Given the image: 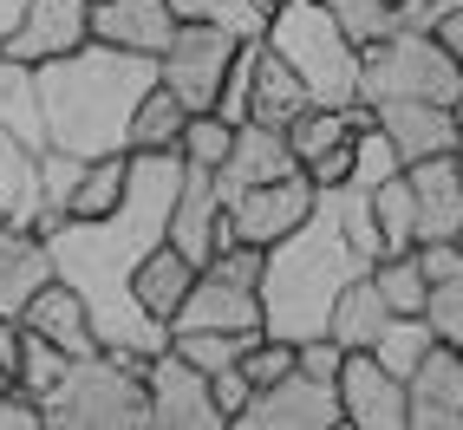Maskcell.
Instances as JSON below:
<instances>
[{
    "label": "cell",
    "instance_id": "bcb514c9",
    "mask_svg": "<svg viewBox=\"0 0 463 430\" xmlns=\"http://www.w3.org/2000/svg\"><path fill=\"white\" fill-rule=\"evenodd\" d=\"M450 111H457V137H463V98H457V105H450Z\"/></svg>",
    "mask_w": 463,
    "mask_h": 430
},
{
    "label": "cell",
    "instance_id": "6da1fadb",
    "mask_svg": "<svg viewBox=\"0 0 463 430\" xmlns=\"http://www.w3.org/2000/svg\"><path fill=\"white\" fill-rule=\"evenodd\" d=\"M176 182H183V157L176 150H131V176H125V196L105 215H66L52 235H46V255L52 274L66 287H79L91 326H99V346L144 365L150 352L170 346V326L150 320L137 294H131V274L137 261L170 241V202H176Z\"/></svg>",
    "mask_w": 463,
    "mask_h": 430
},
{
    "label": "cell",
    "instance_id": "ba28073f",
    "mask_svg": "<svg viewBox=\"0 0 463 430\" xmlns=\"http://www.w3.org/2000/svg\"><path fill=\"white\" fill-rule=\"evenodd\" d=\"M144 411H150V430H229V417L215 411L209 372H196L176 346L144 359Z\"/></svg>",
    "mask_w": 463,
    "mask_h": 430
},
{
    "label": "cell",
    "instance_id": "2e32d148",
    "mask_svg": "<svg viewBox=\"0 0 463 430\" xmlns=\"http://www.w3.org/2000/svg\"><path fill=\"white\" fill-rule=\"evenodd\" d=\"M91 40L164 59V46L176 40V7L170 0H91Z\"/></svg>",
    "mask_w": 463,
    "mask_h": 430
},
{
    "label": "cell",
    "instance_id": "7c38bea8",
    "mask_svg": "<svg viewBox=\"0 0 463 430\" xmlns=\"http://www.w3.org/2000/svg\"><path fill=\"white\" fill-rule=\"evenodd\" d=\"M405 430H463V352L430 346L405 379Z\"/></svg>",
    "mask_w": 463,
    "mask_h": 430
},
{
    "label": "cell",
    "instance_id": "9a60e30c",
    "mask_svg": "<svg viewBox=\"0 0 463 430\" xmlns=\"http://www.w3.org/2000/svg\"><path fill=\"white\" fill-rule=\"evenodd\" d=\"M405 182H411L418 248H424V241H457V229H463V164H457V150L424 157V164H405Z\"/></svg>",
    "mask_w": 463,
    "mask_h": 430
},
{
    "label": "cell",
    "instance_id": "d6a6232c",
    "mask_svg": "<svg viewBox=\"0 0 463 430\" xmlns=\"http://www.w3.org/2000/svg\"><path fill=\"white\" fill-rule=\"evenodd\" d=\"M229 144H235V125H229V117L190 111V117H183V137H176V157L190 164V170H222Z\"/></svg>",
    "mask_w": 463,
    "mask_h": 430
},
{
    "label": "cell",
    "instance_id": "60d3db41",
    "mask_svg": "<svg viewBox=\"0 0 463 430\" xmlns=\"http://www.w3.org/2000/svg\"><path fill=\"white\" fill-rule=\"evenodd\" d=\"M0 430H46V411L26 385H0Z\"/></svg>",
    "mask_w": 463,
    "mask_h": 430
},
{
    "label": "cell",
    "instance_id": "5bb4252c",
    "mask_svg": "<svg viewBox=\"0 0 463 430\" xmlns=\"http://www.w3.org/2000/svg\"><path fill=\"white\" fill-rule=\"evenodd\" d=\"M373 125L392 137L398 164H424V157H444V150H463L457 111L450 105H430V98H379L373 105Z\"/></svg>",
    "mask_w": 463,
    "mask_h": 430
},
{
    "label": "cell",
    "instance_id": "277c9868",
    "mask_svg": "<svg viewBox=\"0 0 463 430\" xmlns=\"http://www.w3.org/2000/svg\"><path fill=\"white\" fill-rule=\"evenodd\" d=\"M261 46L307 85L314 105H359V46L320 0H281L268 14Z\"/></svg>",
    "mask_w": 463,
    "mask_h": 430
},
{
    "label": "cell",
    "instance_id": "f546056e",
    "mask_svg": "<svg viewBox=\"0 0 463 430\" xmlns=\"http://www.w3.org/2000/svg\"><path fill=\"white\" fill-rule=\"evenodd\" d=\"M183 117H190V111H183L176 91L150 85V91H144V105L131 111V137H125V150H176Z\"/></svg>",
    "mask_w": 463,
    "mask_h": 430
},
{
    "label": "cell",
    "instance_id": "f6af8a7d",
    "mask_svg": "<svg viewBox=\"0 0 463 430\" xmlns=\"http://www.w3.org/2000/svg\"><path fill=\"white\" fill-rule=\"evenodd\" d=\"M20 14H26V0H0V46H7V33L20 26Z\"/></svg>",
    "mask_w": 463,
    "mask_h": 430
},
{
    "label": "cell",
    "instance_id": "74e56055",
    "mask_svg": "<svg viewBox=\"0 0 463 430\" xmlns=\"http://www.w3.org/2000/svg\"><path fill=\"white\" fill-rule=\"evenodd\" d=\"M320 7L346 26V40L353 46H365V40H385L392 26H398V7L392 0H320Z\"/></svg>",
    "mask_w": 463,
    "mask_h": 430
},
{
    "label": "cell",
    "instance_id": "d6986e66",
    "mask_svg": "<svg viewBox=\"0 0 463 430\" xmlns=\"http://www.w3.org/2000/svg\"><path fill=\"white\" fill-rule=\"evenodd\" d=\"M20 326L40 332V340H52L59 352H72V359H79V352H105V346H99V326H91L85 300H79V287H66L59 274L20 306Z\"/></svg>",
    "mask_w": 463,
    "mask_h": 430
},
{
    "label": "cell",
    "instance_id": "c3c4849f",
    "mask_svg": "<svg viewBox=\"0 0 463 430\" xmlns=\"http://www.w3.org/2000/svg\"><path fill=\"white\" fill-rule=\"evenodd\" d=\"M268 7H281V0H268Z\"/></svg>",
    "mask_w": 463,
    "mask_h": 430
},
{
    "label": "cell",
    "instance_id": "603a6c76",
    "mask_svg": "<svg viewBox=\"0 0 463 430\" xmlns=\"http://www.w3.org/2000/svg\"><path fill=\"white\" fill-rule=\"evenodd\" d=\"M196 274H203V267H196L190 255H183L176 241H157V248H150V255L137 261L131 294H137V306H144L150 320H164V326H170V313L183 306V294L196 287Z\"/></svg>",
    "mask_w": 463,
    "mask_h": 430
},
{
    "label": "cell",
    "instance_id": "7a4b0ae2",
    "mask_svg": "<svg viewBox=\"0 0 463 430\" xmlns=\"http://www.w3.org/2000/svg\"><path fill=\"white\" fill-rule=\"evenodd\" d=\"M385 255L379 222H373V196L353 190V182H333V190L314 196V215L300 229H288L281 241H268L261 255V332L268 340H320L326 313L346 281L373 274V261Z\"/></svg>",
    "mask_w": 463,
    "mask_h": 430
},
{
    "label": "cell",
    "instance_id": "4fadbf2b",
    "mask_svg": "<svg viewBox=\"0 0 463 430\" xmlns=\"http://www.w3.org/2000/svg\"><path fill=\"white\" fill-rule=\"evenodd\" d=\"M91 40V0H26L20 26L7 33V59H26V66H46V59H66Z\"/></svg>",
    "mask_w": 463,
    "mask_h": 430
},
{
    "label": "cell",
    "instance_id": "ee69618b",
    "mask_svg": "<svg viewBox=\"0 0 463 430\" xmlns=\"http://www.w3.org/2000/svg\"><path fill=\"white\" fill-rule=\"evenodd\" d=\"M438 40L450 46V59H457V66H463V14H450V20L438 26Z\"/></svg>",
    "mask_w": 463,
    "mask_h": 430
},
{
    "label": "cell",
    "instance_id": "8992f818",
    "mask_svg": "<svg viewBox=\"0 0 463 430\" xmlns=\"http://www.w3.org/2000/svg\"><path fill=\"white\" fill-rule=\"evenodd\" d=\"M379 98H430V105H457L463 98V66L450 46L424 26H392L385 40L359 46V105Z\"/></svg>",
    "mask_w": 463,
    "mask_h": 430
},
{
    "label": "cell",
    "instance_id": "9c48e42d",
    "mask_svg": "<svg viewBox=\"0 0 463 430\" xmlns=\"http://www.w3.org/2000/svg\"><path fill=\"white\" fill-rule=\"evenodd\" d=\"M339 424H346V411H339L333 379H314L300 365L274 385H255V397L235 417V430H339Z\"/></svg>",
    "mask_w": 463,
    "mask_h": 430
},
{
    "label": "cell",
    "instance_id": "d4e9b609",
    "mask_svg": "<svg viewBox=\"0 0 463 430\" xmlns=\"http://www.w3.org/2000/svg\"><path fill=\"white\" fill-rule=\"evenodd\" d=\"M307 105H314V98H307V85H300L268 46H255V79H249V117H255V125L288 131Z\"/></svg>",
    "mask_w": 463,
    "mask_h": 430
},
{
    "label": "cell",
    "instance_id": "8d00e7d4",
    "mask_svg": "<svg viewBox=\"0 0 463 430\" xmlns=\"http://www.w3.org/2000/svg\"><path fill=\"white\" fill-rule=\"evenodd\" d=\"M424 320H430V332H438L444 346H457V352H463V261H457L450 274H438V281H430Z\"/></svg>",
    "mask_w": 463,
    "mask_h": 430
},
{
    "label": "cell",
    "instance_id": "5b68a950",
    "mask_svg": "<svg viewBox=\"0 0 463 430\" xmlns=\"http://www.w3.org/2000/svg\"><path fill=\"white\" fill-rule=\"evenodd\" d=\"M46 430H150L144 411V365L118 352H79L59 385L40 397Z\"/></svg>",
    "mask_w": 463,
    "mask_h": 430
},
{
    "label": "cell",
    "instance_id": "30bf717a",
    "mask_svg": "<svg viewBox=\"0 0 463 430\" xmlns=\"http://www.w3.org/2000/svg\"><path fill=\"white\" fill-rule=\"evenodd\" d=\"M314 176L294 170V176H274V182H255V190L229 196V229L235 241H255V248H268V241H281L288 229H300L307 215H314Z\"/></svg>",
    "mask_w": 463,
    "mask_h": 430
},
{
    "label": "cell",
    "instance_id": "7402d4cb",
    "mask_svg": "<svg viewBox=\"0 0 463 430\" xmlns=\"http://www.w3.org/2000/svg\"><path fill=\"white\" fill-rule=\"evenodd\" d=\"M46 209V176H40V150L26 144L20 131L0 125V222L33 229Z\"/></svg>",
    "mask_w": 463,
    "mask_h": 430
},
{
    "label": "cell",
    "instance_id": "ffe728a7",
    "mask_svg": "<svg viewBox=\"0 0 463 430\" xmlns=\"http://www.w3.org/2000/svg\"><path fill=\"white\" fill-rule=\"evenodd\" d=\"M215 222H222V190H215V170H190V164H183L176 202H170V241H176L196 267L215 255Z\"/></svg>",
    "mask_w": 463,
    "mask_h": 430
},
{
    "label": "cell",
    "instance_id": "8fae6325",
    "mask_svg": "<svg viewBox=\"0 0 463 430\" xmlns=\"http://www.w3.org/2000/svg\"><path fill=\"white\" fill-rule=\"evenodd\" d=\"M333 391L353 430H405V379H392L373 352H339Z\"/></svg>",
    "mask_w": 463,
    "mask_h": 430
},
{
    "label": "cell",
    "instance_id": "4316f807",
    "mask_svg": "<svg viewBox=\"0 0 463 430\" xmlns=\"http://www.w3.org/2000/svg\"><path fill=\"white\" fill-rule=\"evenodd\" d=\"M176 20H196V26H215V33H229V40H261L268 33V0H170Z\"/></svg>",
    "mask_w": 463,
    "mask_h": 430
},
{
    "label": "cell",
    "instance_id": "836d02e7",
    "mask_svg": "<svg viewBox=\"0 0 463 430\" xmlns=\"http://www.w3.org/2000/svg\"><path fill=\"white\" fill-rule=\"evenodd\" d=\"M261 340V332H170V346L183 352V359H190L196 365V372H229V365H241V352H249Z\"/></svg>",
    "mask_w": 463,
    "mask_h": 430
},
{
    "label": "cell",
    "instance_id": "7bdbcfd3",
    "mask_svg": "<svg viewBox=\"0 0 463 430\" xmlns=\"http://www.w3.org/2000/svg\"><path fill=\"white\" fill-rule=\"evenodd\" d=\"M450 14H463V0H398V26H424V33H438Z\"/></svg>",
    "mask_w": 463,
    "mask_h": 430
},
{
    "label": "cell",
    "instance_id": "e0dca14e",
    "mask_svg": "<svg viewBox=\"0 0 463 430\" xmlns=\"http://www.w3.org/2000/svg\"><path fill=\"white\" fill-rule=\"evenodd\" d=\"M300 170V157L288 150V131H274V125H235V144H229V157H222V170H215V190H222V202L229 196H241V190H255V182H274V176H294Z\"/></svg>",
    "mask_w": 463,
    "mask_h": 430
},
{
    "label": "cell",
    "instance_id": "e575fe53",
    "mask_svg": "<svg viewBox=\"0 0 463 430\" xmlns=\"http://www.w3.org/2000/svg\"><path fill=\"white\" fill-rule=\"evenodd\" d=\"M392 170H405V164H398V150H392V137H385L379 125H365V131L353 137V170H346V182L373 196V190H379V182H385Z\"/></svg>",
    "mask_w": 463,
    "mask_h": 430
},
{
    "label": "cell",
    "instance_id": "1f68e13d",
    "mask_svg": "<svg viewBox=\"0 0 463 430\" xmlns=\"http://www.w3.org/2000/svg\"><path fill=\"white\" fill-rule=\"evenodd\" d=\"M373 222H379V241H385V255L398 248H418V222H411V182L405 170H392L379 190H373Z\"/></svg>",
    "mask_w": 463,
    "mask_h": 430
},
{
    "label": "cell",
    "instance_id": "83f0119b",
    "mask_svg": "<svg viewBox=\"0 0 463 430\" xmlns=\"http://www.w3.org/2000/svg\"><path fill=\"white\" fill-rule=\"evenodd\" d=\"M430 346H438V332H430V320H424V313H392V320L379 326V340L365 346V352H373L392 379H411V365H418Z\"/></svg>",
    "mask_w": 463,
    "mask_h": 430
},
{
    "label": "cell",
    "instance_id": "f35d334b",
    "mask_svg": "<svg viewBox=\"0 0 463 430\" xmlns=\"http://www.w3.org/2000/svg\"><path fill=\"white\" fill-rule=\"evenodd\" d=\"M261 255H268V248H255V241H229V248H215V255L203 261V274L235 281V287H255V281H261Z\"/></svg>",
    "mask_w": 463,
    "mask_h": 430
},
{
    "label": "cell",
    "instance_id": "d590c367",
    "mask_svg": "<svg viewBox=\"0 0 463 430\" xmlns=\"http://www.w3.org/2000/svg\"><path fill=\"white\" fill-rule=\"evenodd\" d=\"M72 365V352H59L52 340H40V332H26L20 326V372H14V385H26L33 397H46L52 385H59V372Z\"/></svg>",
    "mask_w": 463,
    "mask_h": 430
},
{
    "label": "cell",
    "instance_id": "ab89813d",
    "mask_svg": "<svg viewBox=\"0 0 463 430\" xmlns=\"http://www.w3.org/2000/svg\"><path fill=\"white\" fill-rule=\"evenodd\" d=\"M241 372H249V385H274V379H288V372H294V346H288V340H268V332H261V340L241 352Z\"/></svg>",
    "mask_w": 463,
    "mask_h": 430
},
{
    "label": "cell",
    "instance_id": "cb8c5ba5",
    "mask_svg": "<svg viewBox=\"0 0 463 430\" xmlns=\"http://www.w3.org/2000/svg\"><path fill=\"white\" fill-rule=\"evenodd\" d=\"M392 320V306H385V294L373 287V274H359V281H346L339 287V300H333V313H326V340L339 346V352H365L379 340V326Z\"/></svg>",
    "mask_w": 463,
    "mask_h": 430
},
{
    "label": "cell",
    "instance_id": "44dd1931",
    "mask_svg": "<svg viewBox=\"0 0 463 430\" xmlns=\"http://www.w3.org/2000/svg\"><path fill=\"white\" fill-rule=\"evenodd\" d=\"M52 281V255H46V235L33 229H14L0 222V320H20V306L33 300Z\"/></svg>",
    "mask_w": 463,
    "mask_h": 430
},
{
    "label": "cell",
    "instance_id": "52a82bcc",
    "mask_svg": "<svg viewBox=\"0 0 463 430\" xmlns=\"http://www.w3.org/2000/svg\"><path fill=\"white\" fill-rule=\"evenodd\" d=\"M235 52H241V40L215 33V26H196V20H176V40L157 59V85L176 91L183 111H215V91H222Z\"/></svg>",
    "mask_w": 463,
    "mask_h": 430
},
{
    "label": "cell",
    "instance_id": "7dc6e473",
    "mask_svg": "<svg viewBox=\"0 0 463 430\" xmlns=\"http://www.w3.org/2000/svg\"><path fill=\"white\" fill-rule=\"evenodd\" d=\"M457 248H463V229H457Z\"/></svg>",
    "mask_w": 463,
    "mask_h": 430
},
{
    "label": "cell",
    "instance_id": "681fc988",
    "mask_svg": "<svg viewBox=\"0 0 463 430\" xmlns=\"http://www.w3.org/2000/svg\"><path fill=\"white\" fill-rule=\"evenodd\" d=\"M457 164H463V150H457Z\"/></svg>",
    "mask_w": 463,
    "mask_h": 430
},
{
    "label": "cell",
    "instance_id": "484cf974",
    "mask_svg": "<svg viewBox=\"0 0 463 430\" xmlns=\"http://www.w3.org/2000/svg\"><path fill=\"white\" fill-rule=\"evenodd\" d=\"M0 125L20 131L33 150H46V125H40V79L26 59H7L0 52Z\"/></svg>",
    "mask_w": 463,
    "mask_h": 430
},
{
    "label": "cell",
    "instance_id": "3957f363",
    "mask_svg": "<svg viewBox=\"0 0 463 430\" xmlns=\"http://www.w3.org/2000/svg\"><path fill=\"white\" fill-rule=\"evenodd\" d=\"M40 79V125L46 150H72V157H111L131 137V111L144 105V91L157 85V59L85 40L66 59L33 66Z\"/></svg>",
    "mask_w": 463,
    "mask_h": 430
},
{
    "label": "cell",
    "instance_id": "ac0fdd59",
    "mask_svg": "<svg viewBox=\"0 0 463 430\" xmlns=\"http://www.w3.org/2000/svg\"><path fill=\"white\" fill-rule=\"evenodd\" d=\"M170 332H261V300H255V287L196 274V287L170 313Z\"/></svg>",
    "mask_w": 463,
    "mask_h": 430
},
{
    "label": "cell",
    "instance_id": "4dcf8cb0",
    "mask_svg": "<svg viewBox=\"0 0 463 430\" xmlns=\"http://www.w3.org/2000/svg\"><path fill=\"white\" fill-rule=\"evenodd\" d=\"M373 287L385 294V306H392V313H424L430 281H424V267H418V248L379 255V261H373Z\"/></svg>",
    "mask_w": 463,
    "mask_h": 430
},
{
    "label": "cell",
    "instance_id": "f1b7e54d",
    "mask_svg": "<svg viewBox=\"0 0 463 430\" xmlns=\"http://www.w3.org/2000/svg\"><path fill=\"white\" fill-rule=\"evenodd\" d=\"M125 176H131V150L85 157V170H79V182H72L66 215H105V209H118V196H125Z\"/></svg>",
    "mask_w": 463,
    "mask_h": 430
},
{
    "label": "cell",
    "instance_id": "b9f144b4",
    "mask_svg": "<svg viewBox=\"0 0 463 430\" xmlns=\"http://www.w3.org/2000/svg\"><path fill=\"white\" fill-rule=\"evenodd\" d=\"M209 391H215V411H222L229 424H235V417H241V405L255 397V385H249V372H241V365H229V372H215V379H209Z\"/></svg>",
    "mask_w": 463,
    "mask_h": 430
}]
</instances>
